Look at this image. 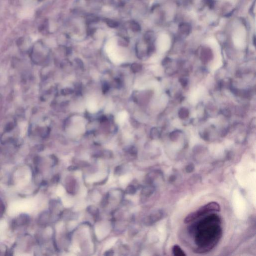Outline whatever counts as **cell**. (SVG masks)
Wrapping results in <instances>:
<instances>
[{"mask_svg": "<svg viewBox=\"0 0 256 256\" xmlns=\"http://www.w3.org/2000/svg\"><path fill=\"white\" fill-rule=\"evenodd\" d=\"M106 22L107 23V25H108L110 27L115 28L118 26V23L116 22L113 21L112 20H107L106 21Z\"/></svg>", "mask_w": 256, "mask_h": 256, "instance_id": "8fae6325", "label": "cell"}, {"mask_svg": "<svg viewBox=\"0 0 256 256\" xmlns=\"http://www.w3.org/2000/svg\"><path fill=\"white\" fill-rule=\"evenodd\" d=\"M43 49V46L42 44H37L34 46L31 52V58L34 63L38 64L44 61L45 56H44Z\"/></svg>", "mask_w": 256, "mask_h": 256, "instance_id": "7a4b0ae2", "label": "cell"}, {"mask_svg": "<svg viewBox=\"0 0 256 256\" xmlns=\"http://www.w3.org/2000/svg\"><path fill=\"white\" fill-rule=\"evenodd\" d=\"M88 211L90 214H92L93 216L95 217H97L99 215V209L97 208L96 207L93 206H90L88 207Z\"/></svg>", "mask_w": 256, "mask_h": 256, "instance_id": "8992f818", "label": "cell"}, {"mask_svg": "<svg viewBox=\"0 0 256 256\" xmlns=\"http://www.w3.org/2000/svg\"><path fill=\"white\" fill-rule=\"evenodd\" d=\"M5 211V205L2 200H0V215L3 214Z\"/></svg>", "mask_w": 256, "mask_h": 256, "instance_id": "9a60e30c", "label": "cell"}, {"mask_svg": "<svg viewBox=\"0 0 256 256\" xmlns=\"http://www.w3.org/2000/svg\"><path fill=\"white\" fill-rule=\"evenodd\" d=\"M179 131H175L174 132H172V133H171V134L170 135L171 138L172 140L177 139L179 137Z\"/></svg>", "mask_w": 256, "mask_h": 256, "instance_id": "4fadbf2b", "label": "cell"}, {"mask_svg": "<svg viewBox=\"0 0 256 256\" xmlns=\"http://www.w3.org/2000/svg\"><path fill=\"white\" fill-rule=\"evenodd\" d=\"M129 153L131 154L134 155L137 154V149H136V148L135 147H132L130 148V149L129 150Z\"/></svg>", "mask_w": 256, "mask_h": 256, "instance_id": "2e32d148", "label": "cell"}, {"mask_svg": "<svg viewBox=\"0 0 256 256\" xmlns=\"http://www.w3.org/2000/svg\"><path fill=\"white\" fill-rule=\"evenodd\" d=\"M180 82L181 83V85H182L183 87H185L187 86V85H188V80L185 79V78H181V79H180Z\"/></svg>", "mask_w": 256, "mask_h": 256, "instance_id": "5bb4252c", "label": "cell"}, {"mask_svg": "<svg viewBox=\"0 0 256 256\" xmlns=\"http://www.w3.org/2000/svg\"><path fill=\"white\" fill-rule=\"evenodd\" d=\"M136 190L135 187L132 185H130L127 188L126 192L129 194H134L136 193Z\"/></svg>", "mask_w": 256, "mask_h": 256, "instance_id": "30bf717a", "label": "cell"}, {"mask_svg": "<svg viewBox=\"0 0 256 256\" xmlns=\"http://www.w3.org/2000/svg\"><path fill=\"white\" fill-rule=\"evenodd\" d=\"M189 114V112L188 109H186L185 108H181L179 111V117L182 119H186L187 118H188Z\"/></svg>", "mask_w": 256, "mask_h": 256, "instance_id": "5b68a950", "label": "cell"}, {"mask_svg": "<svg viewBox=\"0 0 256 256\" xmlns=\"http://www.w3.org/2000/svg\"><path fill=\"white\" fill-rule=\"evenodd\" d=\"M30 221L29 217L26 214H22L16 218L15 221V225L16 226H23L28 224Z\"/></svg>", "mask_w": 256, "mask_h": 256, "instance_id": "3957f363", "label": "cell"}, {"mask_svg": "<svg viewBox=\"0 0 256 256\" xmlns=\"http://www.w3.org/2000/svg\"><path fill=\"white\" fill-rule=\"evenodd\" d=\"M151 133L150 135L152 138H158L160 136V132L159 131V130L156 128H154L151 130Z\"/></svg>", "mask_w": 256, "mask_h": 256, "instance_id": "9c48e42d", "label": "cell"}, {"mask_svg": "<svg viewBox=\"0 0 256 256\" xmlns=\"http://www.w3.org/2000/svg\"><path fill=\"white\" fill-rule=\"evenodd\" d=\"M49 219V214L48 213H44L41 215L39 217V221L41 224H44V223H46L48 220Z\"/></svg>", "mask_w": 256, "mask_h": 256, "instance_id": "52a82bcc", "label": "cell"}, {"mask_svg": "<svg viewBox=\"0 0 256 256\" xmlns=\"http://www.w3.org/2000/svg\"><path fill=\"white\" fill-rule=\"evenodd\" d=\"M78 167H76V166H71L70 167H69L68 168L69 170L70 171H74L76 170H77Z\"/></svg>", "mask_w": 256, "mask_h": 256, "instance_id": "d6986e66", "label": "cell"}, {"mask_svg": "<svg viewBox=\"0 0 256 256\" xmlns=\"http://www.w3.org/2000/svg\"><path fill=\"white\" fill-rule=\"evenodd\" d=\"M73 92V90L71 89L70 88H65L64 89L62 90V93L64 95H70Z\"/></svg>", "mask_w": 256, "mask_h": 256, "instance_id": "7c38bea8", "label": "cell"}, {"mask_svg": "<svg viewBox=\"0 0 256 256\" xmlns=\"http://www.w3.org/2000/svg\"><path fill=\"white\" fill-rule=\"evenodd\" d=\"M220 210L219 204L215 202H210L207 204L203 207H201L198 210L190 213L185 219V223H189L192 221H195L201 216L210 212H219Z\"/></svg>", "mask_w": 256, "mask_h": 256, "instance_id": "6da1fadb", "label": "cell"}, {"mask_svg": "<svg viewBox=\"0 0 256 256\" xmlns=\"http://www.w3.org/2000/svg\"><path fill=\"white\" fill-rule=\"evenodd\" d=\"M102 89H103V91L104 93L107 92L108 91V90H109V85L107 84H104L103 85Z\"/></svg>", "mask_w": 256, "mask_h": 256, "instance_id": "ac0fdd59", "label": "cell"}, {"mask_svg": "<svg viewBox=\"0 0 256 256\" xmlns=\"http://www.w3.org/2000/svg\"><path fill=\"white\" fill-rule=\"evenodd\" d=\"M131 28H132V29H133L134 31H139V29H140L139 25H138L137 24H136V23H133V24H132Z\"/></svg>", "mask_w": 256, "mask_h": 256, "instance_id": "e0dca14e", "label": "cell"}, {"mask_svg": "<svg viewBox=\"0 0 256 256\" xmlns=\"http://www.w3.org/2000/svg\"><path fill=\"white\" fill-rule=\"evenodd\" d=\"M142 66L139 64L134 63L131 65V69L135 73L140 72L142 70Z\"/></svg>", "mask_w": 256, "mask_h": 256, "instance_id": "ba28073f", "label": "cell"}, {"mask_svg": "<svg viewBox=\"0 0 256 256\" xmlns=\"http://www.w3.org/2000/svg\"><path fill=\"white\" fill-rule=\"evenodd\" d=\"M173 252L174 255L176 256H186L184 252L183 251L181 248L178 245H175L173 248Z\"/></svg>", "mask_w": 256, "mask_h": 256, "instance_id": "277c9868", "label": "cell"}]
</instances>
